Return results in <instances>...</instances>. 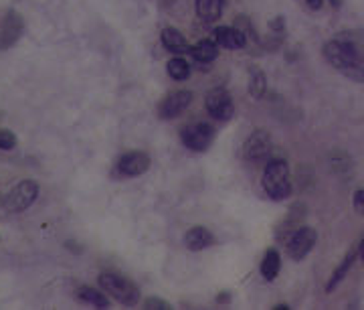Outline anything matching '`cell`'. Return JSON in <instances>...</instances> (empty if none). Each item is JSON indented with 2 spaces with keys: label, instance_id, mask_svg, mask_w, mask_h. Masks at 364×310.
<instances>
[{
  "label": "cell",
  "instance_id": "6da1fadb",
  "mask_svg": "<svg viewBox=\"0 0 364 310\" xmlns=\"http://www.w3.org/2000/svg\"><path fill=\"white\" fill-rule=\"evenodd\" d=\"M263 189L274 201L288 199V195L292 193V183H290V169L285 160L276 158L267 162L263 171Z\"/></svg>",
  "mask_w": 364,
  "mask_h": 310
},
{
  "label": "cell",
  "instance_id": "7a4b0ae2",
  "mask_svg": "<svg viewBox=\"0 0 364 310\" xmlns=\"http://www.w3.org/2000/svg\"><path fill=\"white\" fill-rule=\"evenodd\" d=\"M100 286L114 300H118L123 306H136L140 302V290L134 282L120 274H102L100 276Z\"/></svg>",
  "mask_w": 364,
  "mask_h": 310
},
{
  "label": "cell",
  "instance_id": "3957f363",
  "mask_svg": "<svg viewBox=\"0 0 364 310\" xmlns=\"http://www.w3.org/2000/svg\"><path fill=\"white\" fill-rule=\"evenodd\" d=\"M36 197H39V185L33 181H20L4 197V209L11 213H20L33 205Z\"/></svg>",
  "mask_w": 364,
  "mask_h": 310
},
{
  "label": "cell",
  "instance_id": "277c9868",
  "mask_svg": "<svg viewBox=\"0 0 364 310\" xmlns=\"http://www.w3.org/2000/svg\"><path fill=\"white\" fill-rule=\"evenodd\" d=\"M205 105H207V112L215 118V120L227 122L233 118L235 114V105H233V98L231 93L223 89V87H215L207 93V100H205Z\"/></svg>",
  "mask_w": 364,
  "mask_h": 310
},
{
  "label": "cell",
  "instance_id": "5b68a950",
  "mask_svg": "<svg viewBox=\"0 0 364 310\" xmlns=\"http://www.w3.org/2000/svg\"><path fill=\"white\" fill-rule=\"evenodd\" d=\"M180 138H182L187 148H191L194 153H205L215 140V130L205 122H198V124L187 126Z\"/></svg>",
  "mask_w": 364,
  "mask_h": 310
},
{
  "label": "cell",
  "instance_id": "8992f818",
  "mask_svg": "<svg viewBox=\"0 0 364 310\" xmlns=\"http://www.w3.org/2000/svg\"><path fill=\"white\" fill-rule=\"evenodd\" d=\"M316 240H318V233L312 227H299L292 233V238L288 241V256L294 259V261H299L304 259L316 245Z\"/></svg>",
  "mask_w": 364,
  "mask_h": 310
},
{
  "label": "cell",
  "instance_id": "52a82bcc",
  "mask_svg": "<svg viewBox=\"0 0 364 310\" xmlns=\"http://www.w3.org/2000/svg\"><path fill=\"white\" fill-rule=\"evenodd\" d=\"M25 31V20L17 11H6L0 18V51L11 49Z\"/></svg>",
  "mask_w": 364,
  "mask_h": 310
},
{
  "label": "cell",
  "instance_id": "ba28073f",
  "mask_svg": "<svg viewBox=\"0 0 364 310\" xmlns=\"http://www.w3.org/2000/svg\"><path fill=\"white\" fill-rule=\"evenodd\" d=\"M324 57H326V61H328L332 67L336 69V71H344L348 69L350 65H354V63H360V61H356V57L352 55L350 51V47H348L346 43H342L340 39H334V41H328L326 45H324Z\"/></svg>",
  "mask_w": 364,
  "mask_h": 310
},
{
  "label": "cell",
  "instance_id": "9c48e42d",
  "mask_svg": "<svg viewBox=\"0 0 364 310\" xmlns=\"http://www.w3.org/2000/svg\"><path fill=\"white\" fill-rule=\"evenodd\" d=\"M192 103V93L187 91V89H180V91H174L170 93L164 102L160 103L158 108V116L164 118V120H173V118H178L189 105Z\"/></svg>",
  "mask_w": 364,
  "mask_h": 310
},
{
  "label": "cell",
  "instance_id": "30bf717a",
  "mask_svg": "<svg viewBox=\"0 0 364 310\" xmlns=\"http://www.w3.org/2000/svg\"><path fill=\"white\" fill-rule=\"evenodd\" d=\"M269 150H271V136L265 130L253 132L251 136L245 140V146H243L245 158L251 160V162H257L261 158H265V156L269 155Z\"/></svg>",
  "mask_w": 364,
  "mask_h": 310
},
{
  "label": "cell",
  "instance_id": "8fae6325",
  "mask_svg": "<svg viewBox=\"0 0 364 310\" xmlns=\"http://www.w3.org/2000/svg\"><path fill=\"white\" fill-rule=\"evenodd\" d=\"M148 169H150V156L146 153H138V150L123 155L118 162V171L123 176H138V174H144Z\"/></svg>",
  "mask_w": 364,
  "mask_h": 310
},
{
  "label": "cell",
  "instance_id": "7c38bea8",
  "mask_svg": "<svg viewBox=\"0 0 364 310\" xmlns=\"http://www.w3.org/2000/svg\"><path fill=\"white\" fill-rule=\"evenodd\" d=\"M215 41L219 47L223 49H229V51H237V49H243L245 43H247V37L243 33L241 29H235V27H221L215 31Z\"/></svg>",
  "mask_w": 364,
  "mask_h": 310
},
{
  "label": "cell",
  "instance_id": "4fadbf2b",
  "mask_svg": "<svg viewBox=\"0 0 364 310\" xmlns=\"http://www.w3.org/2000/svg\"><path fill=\"white\" fill-rule=\"evenodd\" d=\"M215 243L213 233L205 229V227H192L191 231L184 235V245L191 250V252H201V250H207Z\"/></svg>",
  "mask_w": 364,
  "mask_h": 310
},
{
  "label": "cell",
  "instance_id": "5bb4252c",
  "mask_svg": "<svg viewBox=\"0 0 364 310\" xmlns=\"http://www.w3.org/2000/svg\"><path fill=\"white\" fill-rule=\"evenodd\" d=\"M336 39H340L342 43H346L350 47L352 55L356 57V61L364 63V29H356V31H342Z\"/></svg>",
  "mask_w": 364,
  "mask_h": 310
},
{
  "label": "cell",
  "instance_id": "9a60e30c",
  "mask_svg": "<svg viewBox=\"0 0 364 310\" xmlns=\"http://www.w3.org/2000/svg\"><path fill=\"white\" fill-rule=\"evenodd\" d=\"M162 45L170 53H176V55L191 53V47H189L187 39L182 37L180 31H176V29H164L162 31Z\"/></svg>",
  "mask_w": 364,
  "mask_h": 310
},
{
  "label": "cell",
  "instance_id": "2e32d148",
  "mask_svg": "<svg viewBox=\"0 0 364 310\" xmlns=\"http://www.w3.org/2000/svg\"><path fill=\"white\" fill-rule=\"evenodd\" d=\"M196 13L205 22H215L223 13V0H196Z\"/></svg>",
  "mask_w": 364,
  "mask_h": 310
},
{
  "label": "cell",
  "instance_id": "e0dca14e",
  "mask_svg": "<svg viewBox=\"0 0 364 310\" xmlns=\"http://www.w3.org/2000/svg\"><path fill=\"white\" fill-rule=\"evenodd\" d=\"M356 256H358V247H352L350 252H348L346 256H344V259H342V264L334 270V274H332V278H330L328 286H326V290L328 292H332L342 280H344V276L348 274V270L352 268V264H354V259H356Z\"/></svg>",
  "mask_w": 364,
  "mask_h": 310
},
{
  "label": "cell",
  "instance_id": "ac0fdd59",
  "mask_svg": "<svg viewBox=\"0 0 364 310\" xmlns=\"http://www.w3.org/2000/svg\"><path fill=\"white\" fill-rule=\"evenodd\" d=\"M279 268H281V259H279L278 250H267L265 258L261 261V276H263L267 282H271V280L278 278Z\"/></svg>",
  "mask_w": 364,
  "mask_h": 310
},
{
  "label": "cell",
  "instance_id": "d6986e66",
  "mask_svg": "<svg viewBox=\"0 0 364 310\" xmlns=\"http://www.w3.org/2000/svg\"><path fill=\"white\" fill-rule=\"evenodd\" d=\"M191 53L196 61H201V63H210V61H215L217 55H219V45L213 43V41H201V43H196V45L192 47Z\"/></svg>",
  "mask_w": 364,
  "mask_h": 310
},
{
  "label": "cell",
  "instance_id": "ffe728a7",
  "mask_svg": "<svg viewBox=\"0 0 364 310\" xmlns=\"http://www.w3.org/2000/svg\"><path fill=\"white\" fill-rule=\"evenodd\" d=\"M77 298H79L81 302H86V304L95 306V309H107V306H109V298H107L104 292H97V290H93V288H89V286H81V288L77 290Z\"/></svg>",
  "mask_w": 364,
  "mask_h": 310
},
{
  "label": "cell",
  "instance_id": "44dd1931",
  "mask_svg": "<svg viewBox=\"0 0 364 310\" xmlns=\"http://www.w3.org/2000/svg\"><path fill=\"white\" fill-rule=\"evenodd\" d=\"M265 89H267V79H265V73L261 71V69H251L249 71V93H251V98H255V100H261L263 98V93H265Z\"/></svg>",
  "mask_w": 364,
  "mask_h": 310
},
{
  "label": "cell",
  "instance_id": "7402d4cb",
  "mask_svg": "<svg viewBox=\"0 0 364 310\" xmlns=\"http://www.w3.org/2000/svg\"><path fill=\"white\" fill-rule=\"evenodd\" d=\"M168 75L176 79V82H184L191 75V67L182 57H174L168 61Z\"/></svg>",
  "mask_w": 364,
  "mask_h": 310
},
{
  "label": "cell",
  "instance_id": "603a6c76",
  "mask_svg": "<svg viewBox=\"0 0 364 310\" xmlns=\"http://www.w3.org/2000/svg\"><path fill=\"white\" fill-rule=\"evenodd\" d=\"M17 146V136L11 130H0V150H13Z\"/></svg>",
  "mask_w": 364,
  "mask_h": 310
},
{
  "label": "cell",
  "instance_id": "cb8c5ba5",
  "mask_svg": "<svg viewBox=\"0 0 364 310\" xmlns=\"http://www.w3.org/2000/svg\"><path fill=\"white\" fill-rule=\"evenodd\" d=\"M144 306H146V309H160V310L170 309V304H168L166 300H160V298H148V300L144 302Z\"/></svg>",
  "mask_w": 364,
  "mask_h": 310
},
{
  "label": "cell",
  "instance_id": "d4e9b609",
  "mask_svg": "<svg viewBox=\"0 0 364 310\" xmlns=\"http://www.w3.org/2000/svg\"><path fill=\"white\" fill-rule=\"evenodd\" d=\"M354 209H356L360 215H364V189L354 193Z\"/></svg>",
  "mask_w": 364,
  "mask_h": 310
},
{
  "label": "cell",
  "instance_id": "484cf974",
  "mask_svg": "<svg viewBox=\"0 0 364 310\" xmlns=\"http://www.w3.org/2000/svg\"><path fill=\"white\" fill-rule=\"evenodd\" d=\"M306 4H308L312 11H320V8H322V4H324V0H306Z\"/></svg>",
  "mask_w": 364,
  "mask_h": 310
},
{
  "label": "cell",
  "instance_id": "4316f807",
  "mask_svg": "<svg viewBox=\"0 0 364 310\" xmlns=\"http://www.w3.org/2000/svg\"><path fill=\"white\" fill-rule=\"evenodd\" d=\"M358 256H360V259H363V264H364V241L360 243V247H358Z\"/></svg>",
  "mask_w": 364,
  "mask_h": 310
},
{
  "label": "cell",
  "instance_id": "83f0119b",
  "mask_svg": "<svg viewBox=\"0 0 364 310\" xmlns=\"http://www.w3.org/2000/svg\"><path fill=\"white\" fill-rule=\"evenodd\" d=\"M330 2H332L334 6H342V0H330Z\"/></svg>",
  "mask_w": 364,
  "mask_h": 310
},
{
  "label": "cell",
  "instance_id": "f1b7e54d",
  "mask_svg": "<svg viewBox=\"0 0 364 310\" xmlns=\"http://www.w3.org/2000/svg\"><path fill=\"white\" fill-rule=\"evenodd\" d=\"M290 306H285V304H279V306H276V310H288Z\"/></svg>",
  "mask_w": 364,
  "mask_h": 310
}]
</instances>
